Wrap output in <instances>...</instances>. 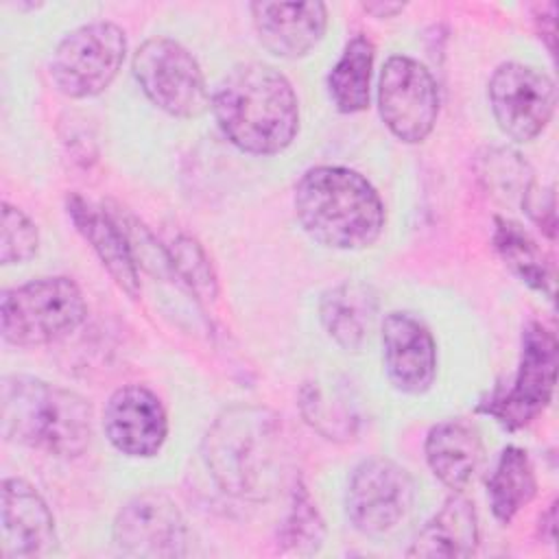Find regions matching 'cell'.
<instances>
[{
	"label": "cell",
	"mask_w": 559,
	"mask_h": 559,
	"mask_svg": "<svg viewBox=\"0 0 559 559\" xmlns=\"http://www.w3.org/2000/svg\"><path fill=\"white\" fill-rule=\"evenodd\" d=\"M87 314L81 288L63 275L37 277L2 293L0 330L15 347H39L74 332Z\"/></svg>",
	"instance_id": "cell-5"
},
{
	"label": "cell",
	"mask_w": 559,
	"mask_h": 559,
	"mask_svg": "<svg viewBox=\"0 0 559 559\" xmlns=\"http://www.w3.org/2000/svg\"><path fill=\"white\" fill-rule=\"evenodd\" d=\"M301 415L304 419L325 435L328 439H347L354 435V415L345 402V397H338L332 393V400L328 397V391L310 382L301 389Z\"/></svg>",
	"instance_id": "cell-25"
},
{
	"label": "cell",
	"mask_w": 559,
	"mask_h": 559,
	"mask_svg": "<svg viewBox=\"0 0 559 559\" xmlns=\"http://www.w3.org/2000/svg\"><path fill=\"white\" fill-rule=\"evenodd\" d=\"M378 109L397 140L424 142L439 116V87L432 72L413 57H389L378 79Z\"/></svg>",
	"instance_id": "cell-9"
},
{
	"label": "cell",
	"mask_w": 559,
	"mask_h": 559,
	"mask_svg": "<svg viewBox=\"0 0 559 559\" xmlns=\"http://www.w3.org/2000/svg\"><path fill=\"white\" fill-rule=\"evenodd\" d=\"M373 44L367 35L352 37L328 74V92L341 114H358L369 107L373 70Z\"/></svg>",
	"instance_id": "cell-21"
},
{
	"label": "cell",
	"mask_w": 559,
	"mask_h": 559,
	"mask_svg": "<svg viewBox=\"0 0 559 559\" xmlns=\"http://www.w3.org/2000/svg\"><path fill=\"white\" fill-rule=\"evenodd\" d=\"M170 255L175 275L183 282L199 299H214L218 293L216 275L205 255L203 247L192 236H177L170 245H166Z\"/></svg>",
	"instance_id": "cell-26"
},
{
	"label": "cell",
	"mask_w": 559,
	"mask_h": 559,
	"mask_svg": "<svg viewBox=\"0 0 559 559\" xmlns=\"http://www.w3.org/2000/svg\"><path fill=\"white\" fill-rule=\"evenodd\" d=\"M362 9L373 17H393L404 11V2H391V0H371L362 2Z\"/></svg>",
	"instance_id": "cell-31"
},
{
	"label": "cell",
	"mask_w": 559,
	"mask_h": 559,
	"mask_svg": "<svg viewBox=\"0 0 559 559\" xmlns=\"http://www.w3.org/2000/svg\"><path fill=\"white\" fill-rule=\"evenodd\" d=\"M260 44L275 57L299 59L323 37L328 9L323 2H251Z\"/></svg>",
	"instance_id": "cell-16"
},
{
	"label": "cell",
	"mask_w": 559,
	"mask_h": 559,
	"mask_svg": "<svg viewBox=\"0 0 559 559\" xmlns=\"http://www.w3.org/2000/svg\"><path fill=\"white\" fill-rule=\"evenodd\" d=\"M295 214L319 245L338 251L371 247L384 229V205L367 177L345 166H314L295 186Z\"/></svg>",
	"instance_id": "cell-3"
},
{
	"label": "cell",
	"mask_w": 559,
	"mask_h": 559,
	"mask_svg": "<svg viewBox=\"0 0 559 559\" xmlns=\"http://www.w3.org/2000/svg\"><path fill=\"white\" fill-rule=\"evenodd\" d=\"M127 35L114 22H90L70 31L50 57V79L68 98H92L105 92L120 72Z\"/></svg>",
	"instance_id": "cell-7"
},
{
	"label": "cell",
	"mask_w": 559,
	"mask_h": 559,
	"mask_svg": "<svg viewBox=\"0 0 559 559\" xmlns=\"http://www.w3.org/2000/svg\"><path fill=\"white\" fill-rule=\"evenodd\" d=\"M286 439L280 417L264 406L223 411L203 439V461L223 493L269 500L284 480Z\"/></svg>",
	"instance_id": "cell-1"
},
{
	"label": "cell",
	"mask_w": 559,
	"mask_h": 559,
	"mask_svg": "<svg viewBox=\"0 0 559 559\" xmlns=\"http://www.w3.org/2000/svg\"><path fill=\"white\" fill-rule=\"evenodd\" d=\"M39 247L37 225L15 205L2 203V221H0V262L24 264L28 262Z\"/></svg>",
	"instance_id": "cell-29"
},
{
	"label": "cell",
	"mask_w": 559,
	"mask_h": 559,
	"mask_svg": "<svg viewBox=\"0 0 559 559\" xmlns=\"http://www.w3.org/2000/svg\"><path fill=\"white\" fill-rule=\"evenodd\" d=\"M111 216L118 221L120 229L124 231L127 236V242H129V249L133 253V260L138 266H142L144 271H148L151 275H159V277H177L175 275V269H173V262H170V255L166 251V247H162L155 236L138 221L133 218L131 214H127L122 207H116V210H109Z\"/></svg>",
	"instance_id": "cell-28"
},
{
	"label": "cell",
	"mask_w": 559,
	"mask_h": 559,
	"mask_svg": "<svg viewBox=\"0 0 559 559\" xmlns=\"http://www.w3.org/2000/svg\"><path fill=\"white\" fill-rule=\"evenodd\" d=\"M382 358L391 384L408 395L426 393L437 376V345L430 330L408 312L382 321Z\"/></svg>",
	"instance_id": "cell-15"
},
{
	"label": "cell",
	"mask_w": 559,
	"mask_h": 559,
	"mask_svg": "<svg viewBox=\"0 0 559 559\" xmlns=\"http://www.w3.org/2000/svg\"><path fill=\"white\" fill-rule=\"evenodd\" d=\"M2 555L7 559H33L57 548L52 511L41 493L24 478H4L0 489Z\"/></svg>",
	"instance_id": "cell-14"
},
{
	"label": "cell",
	"mask_w": 559,
	"mask_h": 559,
	"mask_svg": "<svg viewBox=\"0 0 559 559\" xmlns=\"http://www.w3.org/2000/svg\"><path fill=\"white\" fill-rule=\"evenodd\" d=\"M325 539V522L310 498L308 489L297 483L293 489L290 509L277 531V544L282 552L290 555H312L321 548Z\"/></svg>",
	"instance_id": "cell-24"
},
{
	"label": "cell",
	"mask_w": 559,
	"mask_h": 559,
	"mask_svg": "<svg viewBox=\"0 0 559 559\" xmlns=\"http://www.w3.org/2000/svg\"><path fill=\"white\" fill-rule=\"evenodd\" d=\"M493 245H496L500 258L509 264V269L522 282H526L531 288H535V290L544 293L548 299H552V286H555L552 269H550L544 251L520 225L504 221V218H496Z\"/></svg>",
	"instance_id": "cell-23"
},
{
	"label": "cell",
	"mask_w": 559,
	"mask_h": 559,
	"mask_svg": "<svg viewBox=\"0 0 559 559\" xmlns=\"http://www.w3.org/2000/svg\"><path fill=\"white\" fill-rule=\"evenodd\" d=\"M522 207L526 210V214L552 238L555 236V194L552 188L548 190H535L533 186L528 188V192L522 199Z\"/></svg>",
	"instance_id": "cell-30"
},
{
	"label": "cell",
	"mask_w": 559,
	"mask_h": 559,
	"mask_svg": "<svg viewBox=\"0 0 559 559\" xmlns=\"http://www.w3.org/2000/svg\"><path fill=\"white\" fill-rule=\"evenodd\" d=\"M0 430L15 445L72 459L92 439L90 402L66 386L33 376H4L0 384Z\"/></svg>",
	"instance_id": "cell-4"
},
{
	"label": "cell",
	"mask_w": 559,
	"mask_h": 559,
	"mask_svg": "<svg viewBox=\"0 0 559 559\" xmlns=\"http://www.w3.org/2000/svg\"><path fill=\"white\" fill-rule=\"evenodd\" d=\"M424 450L432 474L452 491H463L483 461L480 435L463 419L435 424L426 435Z\"/></svg>",
	"instance_id": "cell-19"
},
{
	"label": "cell",
	"mask_w": 559,
	"mask_h": 559,
	"mask_svg": "<svg viewBox=\"0 0 559 559\" xmlns=\"http://www.w3.org/2000/svg\"><path fill=\"white\" fill-rule=\"evenodd\" d=\"M557 338L542 323H528L522 332V352L511 386L498 389L478 406L509 430L533 421L550 402L557 373Z\"/></svg>",
	"instance_id": "cell-8"
},
{
	"label": "cell",
	"mask_w": 559,
	"mask_h": 559,
	"mask_svg": "<svg viewBox=\"0 0 559 559\" xmlns=\"http://www.w3.org/2000/svg\"><path fill=\"white\" fill-rule=\"evenodd\" d=\"M491 114L511 140L531 142L550 122L557 107L555 81L526 63H500L487 85Z\"/></svg>",
	"instance_id": "cell-10"
},
{
	"label": "cell",
	"mask_w": 559,
	"mask_h": 559,
	"mask_svg": "<svg viewBox=\"0 0 559 559\" xmlns=\"http://www.w3.org/2000/svg\"><path fill=\"white\" fill-rule=\"evenodd\" d=\"M537 491V478L528 454L518 445H507L487 480L489 504L493 518L509 524L515 513L533 500Z\"/></svg>",
	"instance_id": "cell-22"
},
{
	"label": "cell",
	"mask_w": 559,
	"mask_h": 559,
	"mask_svg": "<svg viewBox=\"0 0 559 559\" xmlns=\"http://www.w3.org/2000/svg\"><path fill=\"white\" fill-rule=\"evenodd\" d=\"M109 443L131 459L155 456L168 437V417L162 400L142 384L116 389L103 411Z\"/></svg>",
	"instance_id": "cell-13"
},
{
	"label": "cell",
	"mask_w": 559,
	"mask_h": 559,
	"mask_svg": "<svg viewBox=\"0 0 559 559\" xmlns=\"http://www.w3.org/2000/svg\"><path fill=\"white\" fill-rule=\"evenodd\" d=\"M114 544L131 557H181L186 555L188 526L179 507L166 493L144 491L118 511Z\"/></svg>",
	"instance_id": "cell-12"
},
{
	"label": "cell",
	"mask_w": 559,
	"mask_h": 559,
	"mask_svg": "<svg viewBox=\"0 0 559 559\" xmlns=\"http://www.w3.org/2000/svg\"><path fill=\"white\" fill-rule=\"evenodd\" d=\"M66 210L76 231L90 242L109 277L129 295L140 293L138 264L129 249L127 236L109 210L98 207L81 194H68Z\"/></svg>",
	"instance_id": "cell-17"
},
{
	"label": "cell",
	"mask_w": 559,
	"mask_h": 559,
	"mask_svg": "<svg viewBox=\"0 0 559 559\" xmlns=\"http://www.w3.org/2000/svg\"><path fill=\"white\" fill-rule=\"evenodd\" d=\"M478 548V518L461 491L445 498L441 509L417 531L406 555L428 559L472 557Z\"/></svg>",
	"instance_id": "cell-18"
},
{
	"label": "cell",
	"mask_w": 559,
	"mask_h": 559,
	"mask_svg": "<svg viewBox=\"0 0 559 559\" xmlns=\"http://www.w3.org/2000/svg\"><path fill=\"white\" fill-rule=\"evenodd\" d=\"M415 487L408 472L391 459L373 456L349 476L345 511L356 531L369 537L393 531L411 511Z\"/></svg>",
	"instance_id": "cell-11"
},
{
	"label": "cell",
	"mask_w": 559,
	"mask_h": 559,
	"mask_svg": "<svg viewBox=\"0 0 559 559\" xmlns=\"http://www.w3.org/2000/svg\"><path fill=\"white\" fill-rule=\"evenodd\" d=\"M378 314L373 288L360 280H345L325 290L319 304V317L328 336L345 352H358L369 336Z\"/></svg>",
	"instance_id": "cell-20"
},
{
	"label": "cell",
	"mask_w": 559,
	"mask_h": 559,
	"mask_svg": "<svg viewBox=\"0 0 559 559\" xmlns=\"http://www.w3.org/2000/svg\"><path fill=\"white\" fill-rule=\"evenodd\" d=\"M212 111L223 135L249 155H277L299 131L290 81L262 61L234 66L212 94Z\"/></svg>",
	"instance_id": "cell-2"
},
{
	"label": "cell",
	"mask_w": 559,
	"mask_h": 559,
	"mask_svg": "<svg viewBox=\"0 0 559 559\" xmlns=\"http://www.w3.org/2000/svg\"><path fill=\"white\" fill-rule=\"evenodd\" d=\"M131 70L146 98L175 118H197L210 105L199 61L179 41L155 35L138 46Z\"/></svg>",
	"instance_id": "cell-6"
},
{
	"label": "cell",
	"mask_w": 559,
	"mask_h": 559,
	"mask_svg": "<svg viewBox=\"0 0 559 559\" xmlns=\"http://www.w3.org/2000/svg\"><path fill=\"white\" fill-rule=\"evenodd\" d=\"M483 164L480 177L487 181V188L502 199H518L522 203L524 194L533 186L528 164L507 148H491L487 157H483Z\"/></svg>",
	"instance_id": "cell-27"
}]
</instances>
